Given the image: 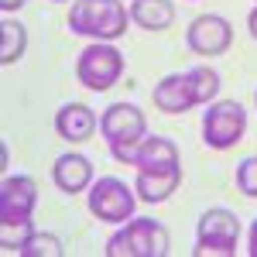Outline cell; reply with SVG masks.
<instances>
[{"label":"cell","instance_id":"cell-1","mask_svg":"<svg viewBox=\"0 0 257 257\" xmlns=\"http://www.w3.org/2000/svg\"><path fill=\"white\" fill-rule=\"evenodd\" d=\"M99 131H103V138L110 144L113 158L123 161V165H134L138 144L148 134V123H144V113H141L134 103H113L99 117Z\"/></svg>","mask_w":257,"mask_h":257},{"label":"cell","instance_id":"cell-2","mask_svg":"<svg viewBox=\"0 0 257 257\" xmlns=\"http://www.w3.org/2000/svg\"><path fill=\"white\" fill-rule=\"evenodd\" d=\"M69 28L76 35L113 41L127 31V11L120 7V0H76L69 7Z\"/></svg>","mask_w":257,"mask_h":257},{"label":"cell","instance_id":"cell-3","mask_svg":"<svg viewBox=\"0 0 257 257\" xmlns=\"http://www.w3.org/2000/svg\"><path fill=\"white\" fill-rule=\"evenodd\" d=\"M106 254L110 257H165L168 254V230L151 216L131 219L120 233L110 237Z\"/></svg>","mask_w":257,"mask_h":257},{"label":"cell","instance_id":"cell-4","mask_svg":"<svg viewBox=\"0 0 257 257\" xmlns=\"http://www.w3.org/2000/svg\"><path fill=\"white\" fill-rule=\"evenodd\" d=\"M76 76H79V82L86 89L103 93V89H110L123 76V55H120L113 45H106V41L89 45L79 55V62H76Z\"/></svg>","mask_w":257,"mask_h":257},{"label":"cell","instance_id":"cell-5","mask_svg":"<svg viewBox=\"0 0 257 257\" xmlns=\"http://www.w3.org/2000/svg\"><path fill=\"white\" fill-rule=\"evenodd\" d=\"M243 127H247V113L243 106L233 99H223L213 103L202 117V141L213 148V151H226L243 138Z\"/></svg>","mask_w":257,"mask_h":257},{"label":"cell","instance_id":"cell-6","mask_svg":"<svg viewBox=\"0 0 257 257\" xmlns=\"http://www.w3.org/2000/svg\"><path fill=\"white\" fill-rule=\"evenodd\" d=\"M237 237H240V219L230 209H206L199 216V243H196V257L202 254H223L233 257L237 250Z\"/></svg>","mask_w":257,"mask_h":257},{"label":"cell","instance_id":"cell-7","mask_svg":"<svg viewBox=\"0 0 257 257\" xmlns=\"http://www.w3.org/2000/svg\"><path fill=\"white\" fill-rule=\"evenodd\" d=\"M134 192L120 182V178H96L93 182V192H89V209L93 216L103 223H120V219L134 216Z\"/></svg>","mask_w":257,"mask_h":257},{"label":"cell","instance_id":"cell-8","mask_svg":"<svg viewBox=\"0 0 257 257\" xmlns=\"http://www.w3.org/2000/svg\"><path fill=\"white\" fill-rule=\"evenodd\" d=\"M185 41H189V48L196 55H223L233 45V28L219 14H202V18H196L189 24Z\"/></svg>","mask_w":257,"mask_h":257},{"label":"cell","instance_id":"cell-9","mask_svg":"<svg viewBox=\"0 0 257 257\" xmlns=\"http://www.w3.org/2000/svg\"><path fill=\"white\" fill-rule=\"evenodd\" d=\"M38 202V185L28 175H11L0 185V223H21L31 219Z\"/></svg>","mask_w":257,"mask_h":257},{"label":"cell","instance_id":"cell-10","mask_svg":"<svg viewBox=\"0 0 257 257\" xmlns=\"http://www.w3.org/2000/svg\"><path fill=\"white\" fill-rule=\"evenodd\" d=\"M134 168L138 172H168V168H178V148L165 138L144 134L138 144V155H134Z\"/></svg>","mask_w":257,"mask_h":257},{"label":"cell","instance_id":"cell-11","mask_svg":"<svg viewBox=\"0 0 257 257\" xmlns=\"http://www.w3.org/2000/svg\"><path fill=\"white\" fill-rule=\"evenodd\" d=\"M99 120L93 117V110L86 103H65L59 113H55V131H59L65 141H89L93 131H96Z\"/></svg>","mask_w":257,"mask_h":257},{"label":"cell","instance_id":"cell-12","mask_svg":"<svg viewBox=\"0 0 257 257\" xmlns=\"http://www.w3.org/2000/svg\"><path fill=\"white\" fill-rule=\"evenodd\" d=\"M52 178H55V185L65 196H72V192H82L93 182V165L82 155H62L55 161V168H52Z\"/></svg>","mask_w":257,"mask_h":257},{"label":"cell","instance_id":"cell-13","mask_svg":"<svg viewBox=\"0 0 257 257\" xmlns=\"http://www.w3.org/2000/svg\"><path fill=\"white\" fill-rule=\"evenodd\" d=\"M182 182V168H168V172H138V196L144 202H165Z\"/></svg>","mask_w":257,"mask_h":257},{"label":"cell","instance_id":"cell-14","mask_svg":"<svg viewBox=\"0 0 257 257\" xmlns=\"http://www.w3.org/2000/svg\"><path fill=\"white\" fill-rule=\"evenodd\" d=\"M155 106L165 110V113H185L189 106H196L192 96H189L185 76H165V79L155 86Z\"/></svg>","mask_w":257,"mask_h":257},{"label":"cell","instance_id":"cell-15","mask_svg":"<svg viewBox=\"0 0 257 257\" xmlns=\"http://www.w3.org/2000/svg\"><path fill=\"white\" fill-rule=\"evenodd\" d=\"M131 18L138 21L144 31H165L175 21V7H172V0H134Z\"/></svg>","mask_w":257,"mask_h":257},{"label":"cell","instance_id":"cell-16","mask_svg":"<svg viewBox=\"0 0 257 257\" xmlns=\"http://www.w3.org/2000/svg\"><path fill=\"white\" fill-rule=\"evenodd\" d=\"M185 86H189L192 103H209V99L219 93V76L209 65H196V69L185 72Z\"/></svg>","mask_w":257,"mask_h":257},{"label":"cell","instance_id":"cell-17","mask_svg":"<svg viewBox=\"0 0 257 257\" xmlns=\"http://www.w3.org/2000/svg\"><path fill=\"white\" fill-rule=\"evenodd\" d=\"M24 45H28V35H24V24L18 21H4L0 24V62L11 65L24 55Z\"/></svg>","mask_w":257,"mask_h":257},{"label":"cell","instance_id":"cell-18","mask_svg":"<svg viewBox=\"0 0 257 257\" xmlns=\"http://www.w3.org/2000/svg\"><path fill=\"white\" fill-rule=\"evenodd\" d=\"M24 257H62V240L55 233H31V240L21 247Z\"/></svg>","mask_w":257,"mask_h":257},{"label":"cell","instance_id":"cell-19","mask_svg":"<svg viewBox=\"0 0 257 257\" xmlns=\"http://www.w3.org/2000/svg\"><path fill=\"white\" fill-rule=\"evenodd\" d=\"M28 240H31V219H21V223H0V243H4L7 250H21Z\"/></svg>","mask_w":257,"mask_h":257},{"label":"cell","instance_id":"cell-20","mask_svg":"<svg viewBox=\"0 0 257 257\" xmlns=\"http://www.w3.org/2000/svg\"><path fill=\"white\" fill-rule=\"evenodd\" d=\"M237 189L243 196L257 199V158H243L237 165Z\"/></svg>","mask_w":257,"mask_h":257},{"label":"cell","instance_id":"cell-21","mask_svg":"<svg viewBox=\"0 0 257 257\" xmlns=\"http://www.w3.org/2000/svg\"><path fill=\"white\" fill-rule=\"evenodd\" d=\"M28 0H0V11L4 14H11V11H18V7H24Z\"/></svg>","mask_w":257,"mask_h":257},{"label":"cell","instance_id":"cell-22","mask_svg":"<svg viewBox=\"0 0 257 257\" xmlns=\"http://www.w3.org/2000/svg\"><path fill=\"white\" fill-rule=\"evenodd\" d=\"M247 28H250V35H254V41H257V7L250 11V18H247Z\"/></svg>","mask_w":257,"mask_h":257},{"label":"cell","instance_id":"cell-23","mask_svg":"<svg viewBox=\"0 0 257 257\" xmlns=\"http://www.w3.org/2000/svg\"><path fill=\"white\" fill-rule=\"evenodd\" d=\"M250 257H257V219H254V226H250Z\"/></svg>","mask_w":257,"mask_h":257},{"label":"cell","instance_id":"cell-24","mask_svg":"<svg viewBox=\"0 0 257 257\" xmlns=\"http://www.w3.org/2000/svg\"><path fill=\"white\" fill-rule=\"evenodd\" d=\"M55 4H65V0H55Z\"/></svg>","mask_w":257,"mask_h":257}]
</instances>
